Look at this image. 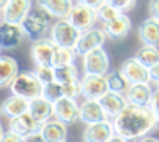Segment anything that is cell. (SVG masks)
<instances>
[{"label":"cell","instance_id":"1","mask_svg":"<svg viewBox=\"0 0 159 142\" xmlns=\"http://www.w3.org/2000/svg\"><path fill=\"white\" fill-rule=\"evenodd\" d=\"M112 124L115 134L125 137L129 140H137L147 135L157 125V120L149 107L127 103V107L113 118Z\"/></svg>","mask_w":159,"mask_h":142},{"label":"cell","instance_id":"2","mask_svg":"<svg viewBox=\"0 0 159 142\" xmlns=\"http://www.w3.org/2000/svg\"><path fill=\"white\" fill-rule=\"evenodd\" d=\"M9 88L14 95H19L25 100H34L37 96H43L44 85L34 71H19Z\"/></svg>","mask_w":159,"mask_h":142},{"label":"cell","instance_id":"3","mask_svg":"<svg viewBox=\"0 0 159 142\" xmlns=\"http://www.w3.org/2000/svg\"><path fill=\"white\" fill-rule=\"evenodd\" d=\"M51 20H52V17L49 16L43 7L37 5L36 9H31V12L24 19L20 27L24 31L25 37H29L32 41H37L46 36V32L51 29Z\"/></svg>","mask_w":159,"mask_h":142},{"label":"cell","instance_id":"4","mask_svg":"<svg viewBox=\"0 0 159 142\" xmlns=\"http://www.w3.org/2000/svg\"><path fill=\"white\" fill-rule=\"evenodd\" d=\"M81 31H78L71 22H68V19H59L54 25L51 27V37L49 39L61 47H73L76 46Z\"/></svg>","mask_w":159,"mask_h":142},{"label":"cell","instance_id":"5","mask_svg":"<svg viewBox=\"0 0 159 142\" xmlns=\"http://www.w3.org/2000/svg\"><path fill=\"white\" fill-rule=\"evenodd\" d=\"M83 71H85V74L105 76L110 71V58H108L107 51L103 47H97V49L83 54Z\"/></svg>","mask_w":159,"mask_h":142},{"label":"cell","instance_id":"6","mask_svg":"<svg viewBox=\"0 0 159 142\" xmlns=\"http://www.w3.org/2000/svg\"><path fill=\"white\" fill-rule=\"evenodd\" d=\"M66 19H68V22H71V24L81 32L95 27V22L98 20L97 10L92 9V7H88V5H85V3H80V2L73 3L71 12Z\"/></svg>","mask_w":159,"mask_h":142},{"label":"cell","instance_id":"7","mask_svg":"<svg viewBox=\"0 0 159 142\" xmlns=\"http://www.w3.org/2000/svg\"><path fill=\"white\" fill-rule=\"evenodd\" d=\"M52 117L66 125H73L80 120V105L75 98L61 96L52 103Z\"/></svg>","mask_w":159,"mask_h":142},{"label":"cell","instance_id":"8","mask_svg":"<svg viewBox=\"0 0 159 142\" xmlns=\"http://www.w3.org/2000/svg\"><path fill=\"white\" fill-rule=\"evenodd\" d=\"M105 39H107V34H105L103 29L92 27V29H88V31L81 32L76 46H75V51H76L78 56H83V54L90 53V51L97 49V47H103Z\"/></svg>","mask_w":159,"mask_h":142},{"label":"cell","instance_id":"9","mask_svg":"<svg viewBox=\"0 0 159 142\" xmlns=\"http://www.w3.org/2000/svg\"><path fill=\"white\" fill-rule=\"evenodd\" d=\"M32 9V0H9L2 9V22L22 24Z\"/></svg>","mask_w":159,"mask_h":142},{"label":"cell","instance_id":"10","mask_svg":"<svg viewBox=\"0 0 159 142\" xmlns=\"http://www.w3.org/2000/svg\"><path fill=\"white\" fill-rule=\"evenodd\" d=\"M108 91L107 78L102 74H83L81 78V96L90 100H98Z\"/></svg>","mask_w":159,"mask_h":142},{"label":"cell","instance_id":"11","mask_svg":"<svg viewBox=\"0 0 159 142\" xmlns=\"http://www.w3.org/2000/svg\"><path fill=\"white\" fill-rule=\"evenodd\" d=\"M120 73L124 74V78L129 81V85L135 83H149V68L144 66L141 61H137L135 58H129L122 63L120 66Z\"/></svg>","mask_w":159,"mask_h":142},{"label":"cell","instance_id":"12","mask_svg":"<svg viewBox=\"0 0 159 142\" xmlns=\"http://www.w3.org/2000/svg\"><path fill=\"white\" fill-rule=\"evenodd\" d=\"M56 44L49 37H41L34 41L31 47V58L36 66H52V56H54Z\"/></svg>","mask_w":159,"mask_h":142},{"label":"cell","instance_id":"13","mask_svg":"<svg viewBox=\"0 0 159 142\" xmlns=\"http://www.w3.org/2000/svg\"><path fill=\"white\" fill-rule=\"evenodd\" d=\"M115 134L113 124L110 120H102L95 124H88L83 132V140L85 142H108V139Z\"/></svg>","mask_w":159,"mask_h":142},{"label":"cell","instance_id":"14","mask_svg":"<svg viewBox=\"0 0 159 142\" xmlns=\"http://www.w3.org/2000/svg\"><path fill=\"white\" fill-rule=\"evenodd\" d=\"M24 37L25 36L20 24L0 22V47L2 49H14V47L20 46Z\"/></svg>","mask_w":159,"mask_h":142},{"label":"cell","instance_id":"15","mask_svg":"<svg viewBox=\"0 0 159 142\" xmlns=\"http://www.w3.org/2000/svg\"><path fill=\"white\" fill-rule=\"evenodd\" d=\"M98 102H100V105H102V108H103V112L107 113L108 118H115L129 103L125 95L110 91V90H108L105 95H102L100 98H98Z\"/></svg>","mask_w":159,"mask_h":142},{"label":"cell","instance_id":"16","mask_svg":"<svg viewBox=\"0 0 159 142\" xmlns=\"http://www.w3.org/2000/svg\"><path fill=\"white\" fill-rule=\"evenodd\" d=\"M152 95H154V90L149 83L129 85V88L125 91L127 102L132 103V105H139V107H149Z\"/></svg>","mask_w":159,"mask_h":142},{"label":"cell","instance_id":"17","mask_svg":"<svg viewBox=\"0 0 159 142\" xmlns=\"http://www.w3.org/2000/svg\"><path fill=\"white\" fill-rule=\"evenodd\" d=\"M103 31L107 37H112V39H124V37L129 36V32L132 31V22L129 16L125 14H120L115 19L108 22H103Z\"/></svg>","mask_w":159,"mask_h":142},{"label":"cell","instance_id":"18","mask_svg":"<svg viewBox=\"0 0 159 142\" xmlns=\"http://www.w3.org/2000/svg\"><path fill=\"white\" fill-rule=\"evenodd\" d=\"M107 113L103 112L100 102L98 100H90L85 98V102L80 105V120L85 122L86 125L88 124H95V122H102L107 120Z\"/></svg>","mask_w":159,"mask_h":142},{"label":"cell","instance_id":"19","mask_svg":"<svg viewBox=\"0 0 159 142\" xmlns=\"http://www.w3.org/2000/svg\"><path fill=\"white\" fill-rule=\"evenodd\" d=\"M66 124L59 122L58 118H49L48 122H44L41 125L39 132L43 135V139L46 142H63L68 137V129Z\"/></svg>","mask_w":159,"mask_h":142},{"label":"cell","instance_id":"20","mask_svg":"<svg viewBox=\"0 0 159 142\" xmlns=\"http://www.w3.org/2000/svg\"><path fill=\"white\" fill-rule=\"evenodd\" d=\"M9 129L14 130V132H17L19 135H22V137H27L34 132H39L41 124L29 113V112H25V113L19 115V117L10 118V127Z\"/></svg>","mask_w":159,"mask_h":142},{"label":"cell","instance_id":"21","mask_svg":"<svg viewBox=\"0 0 159 142\" xmlns=\"http://www.w3.org/2000/svg\"><path fill=\"white\" fill-rule=\"evenodd\" d=\"M139 37L142 44L159 47V20L154 17H147L139 25Z\"/></svg>","mask_w":159,"mask_h":142},{"label":"cell","instance_id":"22","mask_svg":"<svg viewBox=\"0 0 159 142\" xmlns=\"http://www.w3.org/2000/svg\"><path fill=\"white\" fill-rule=\"evenodd\" d=\"M0 108H2V115H5V117H9V118H14V117H19V115L29 112V100H25V98H22V96L12 93L9 98L3 100V103L0 105Z\"/></svg>","mask_w":159,"mask_h":142},{"label":"cell","instance_id":"23","mask_svg":"<svg viewBox=\"0 0 159 142\" xmlns=\"http://www.w3.org/2000/svg\"><path fill=\"white\" fill-rule=\"evenodd\" d=\"M29 113L43 125L44 122L52 118V103L44 96H37L34 100H29Z\"/></svg>","mask_w":159,"mask_h":142},{"label":"cell","instance_id":"24","mask_svg":"<svg viewBox=\"0 0 159 142\" xmlns=\"http://www.w3.org/2000/svg\"><path fill=\"white\" fill-rule=\"evenodd\" d=\"M37 5L43 7L51 17L66 19L71 12L73 2L71 0H37Z\"/></svg>","mask_w":159,"mask_h":142},{"label":"cell","instance_id":"25","mask_svg":"<svg viewBox=\"0 0 159 142\" xmlns=\"http://www.w3.org/2000/svg\"><path fill=\"white\" fill-rule=\"evenodd\" d=\"M19 73V63L12 56L0 54V88L10 87L14 78Z\"/></svg>","mask_w":159,"mask_h":142},{"label":"cell","instance_id":"26","mask_svg":"<svg viewBox=\"0 0 159 142\" xmlns=\"http://www.w3.org/2000/svg\"><path fill=\"white\" fill-rule=\"evenodd\" d=\"M134 58L137 59V61H141L144 66L151 68L152 64L159 63V47L142 44V47H139V49H137V53H135Z\"/></svg>","mask_w":159,"mask_h":142},{"label":"cell","instance_id":"27","mask_svg":"<svg viewBox=\"0 0 159 142\" xmlns=\"http://www.w3.org/2000/svg\"><path fill=\"white\" fill-rule=\"evenodd\" d=\"M105 78H107V85H108V90H110V91L125 95V91L129 88V81L124 78V74L120 73V69L108 71V73L105 74Z\"/></svg>","mask_w":159,"mask_h":142},{"label":"cell","instance_id":"28","mask_svg":"<svg viewBox=\"0 0 159 142\" xmlns=\"http://www.w3.org/2000/svg\"><path fill=\"white\" fill-rule=\"evenodd\" d=\"M76 51L73 47H54V56H52V66H64V64H75L76 59Z\"/></svg>","mask_w":159,"mask_h":142},{"label":"cell","instance_id":"29","mask_svg":"<svg viewBox=\"0 0 159 142\" xmlns=\"http://www.w3.org/2000/svg\"><path fill=\"white\" fill-rule=\"evenodd\" d=\"M78 80V69L75 64H64V66H54V81L58 83H70V81Z\"/></svg>","mask_w":159,"mask_h":142},{"label":"cell","instance_id":"30","mask_svg":"<svg viewBox=\"0 0 159 142\" xmlns=\"http://www.w3.org/2000/svg\"><path fill=\"white\" fill-rule=\"evenodd\" d=\"M43 96L46 100H49L51 103H54L56 100H59L61 96H64L63 93V85L58 83V81H51V83H46L43 88Z\"/></svg>","mask_w":159,"mask_h":142},{"label":"cell","instance_id":"31","mask_svg":"<svg viewBox=\"0 0 159 142\" xmlns=\"http://www.w3.org/2000/svg\"><path fill=\"white\" fill-rule=\"evenodd\" d=\"M120 10L119 9H115L113 5H110V3H103V5L100 7V9H97V17L100 19L102 22H108V20H112V19H115L117 16H120Z\"/></svg>","mask_w":159,"mask_h":142},{"label":"cell","instance_id":"32","mask_svg":"<svg viewBox=\"0 0 159 142\" xmlns=\"http://www.w3.org/2000/svg\"><path fill=\"white\" fill-rule=\"evenodd\" d=\"M32 71L37 74V78L43 81V85L54 81V66H36Z\"/></svg>","mask_w":159,"mask_h":142},{"label":"cell","instance_id":"33","mask_svg":"<svg viewBox=\"0 0 159 142\" xmlns=\"http://www.w3.org/2000/svg\"><path fill=\"white\" fill-rule=\"evenodd\" d=\"M63 93L64 96H70V98H75L76 100L80 95H81V80H75V81H70V83H64L63 85Z\"/></svg>","mask_w":159,"mask_h":142},{"label":"cell","instance_id":"34","mask_svg":"<svg viewBox=\"0 0 159 142\" xmlns=\"http://www.w3.org/2000/svg\"><path fill=\"white\" fill-rule=\"evenodd\" d=\"M110 5H113L115 9H119L120 12H127V10H132L137 3V0H107Z\"/></svg>","mask_w":159,"mask_h":142},{"label":"cell","instance_id":"35","mask_svg":"<svg viewBox=\"0 0 159 142\" xmlns=\"http://www.w3.org/2000/svg\"><path fill=\"white\" fill-rule=\"evenodd\" d=\"M2 142H24V137L19 135L17 132H14V130H7V132H3V137H2Z\"/></svg>","mask_w":159,"mask_h":142},{"label":"cell","instance_id":"36","mask_svg":"<svg viewBox=\"0 0 159 142\" xmlns=\"http://www.w3.org/2000/svg\"><path fill=\"white\" fill-rule=\"evenodd\" d=\"M149 108L152 110L154 117H156V120L159 124V91L157 90L154 91V95H152V100H151V103H149Z\"/></svg>","mask_w":159,"mask_h":142},{"label":"cell","instance_id":"37","mask_svg":"<svg viewBox=\"0 0 159 142\" xmlns=\"http://www.w3.org/2000/svg\"><path fill=\"white\" fill-rule=\"evenodd\" d=\"M149 16L159 20V0H149Z\"/></svg>","mask_w":159,"mask_h":142},{"label":"cell","instance_id":"38","mask_svg":"<svg viewBox=\"0 0 159 142\" xmlns=\"http://www.w3.org/2000/svg\"><path fill=\"white\" fill-rule=\"evenodd\" d=\"M80 3H85V5H88V7H92V9H100L103 3H107V0H78Z\"/></svg>","mask_w":159,"mask_h":142},{"label":"cell","instance_id":"39","mask_svg":"<svg viewBox=\"0 0 159 142\" xmlns=\"http://www.w3.org/2000/svg\"><path fill=\"white\" fill-rule=\"evenodd\" d=\"M149 78H151V81H159V63H156V64H152L149 68Z\"/></svg>","mask_w":159,"mask_h":142},{"label":"cell","instance_id":"40","mask_svg":"<svg viewBox=\"0 0 159 142\" xmlns=\"http://www.w3.org/2000/svg\"><path fill=\"white\" fill-rule=\"evenodd\" d=\"M24 142H46L43 139V135H41V132H34L31 135L24 137Z\"/></svg>","mask_w":159,"mask_h":142},{"label":"cell","instance_id":"41","mask_svg":"<svg viewBox=\"0 0 159 142\" xmlns=\"http://www.w3.org/2000/svg\"><path fill=\"white\" fill-rule=\"evenodd\" d=\"M108 142H130V140L125 139V137H122V135H119V134H113L110 139H108Z\"/></svg>","mask_w":159,"mask_h":142},{"label":"cell","instance_id":"42","mask_svg":"<svg viewBox=\"0 0 159 142\" xmlns=\"http://www.w3.org/2000/svg\"><path fill=\"white\" fill-rule=\"evenodd\" d=\"M139 142H159L157 137H152V135H144L139 139Z\"/></svg>","mask_w":159,"mask_h":142},{"label":"cell","instance_id":"43","mask_svg":"<svg viewBox=\"0 0 159 142\" xmlns=\"http://www.w3.org/2000/svg\"><path fill=\"white\" fill-rule=\"evenodd\" d=\"M7 2H9V0H0V10H2L3 9V5H5V3Z\"/></svg>","mask_w":159,"mask_h":142},{"label":"cell","instance_id":"44","mask_svg":"<svg viewBox=\"0 0 159 142\" xmlns=\"http://www.w3.org/2000/svg\"><path fill=\"white\" fill-rule=\"evenodd\" d=\"M2 137H3V127L0 124V142H2Z\"/></svg>","mask_w":159,"mask_h":142},{"label":"cell","instance_id":"45","mask_svg":"<svg viewBox=\"0 0 159 142\" xmlns=\"http://www.w3.org/2000/svg\"><path fill=\"white\" fill-rule=\"evenodd\" d=\"M156 90L159 91V81H156Z\"/></svg>","mask_w":159,"mask_h":142},{"label":"cell","instance_id":"46","mask_svg":"<svg viewBox=\"0 0 159 142\" xmlns=\"http://www.w3.org/2000/svg\"><path fill=\"white\" fill-rule=\"evenodd\" d=\"M0 22H2V12H0Z\"/></svg>","mask_w":159,"mask_h":142},{"label":"cell","instance_id":"47","mask_svg":"<svg viewBox=\"0 0 159 142\" xmlns=\"http://www.w3.org/2000/svg\"><path fill=\"white\" fill-rule=\"evenodd\" d=\"M0 115H2V108H0Z\"/></svg>","mask_w":159,"mask_h":142},{"label":"cell","instance_id":"48","mask_svg":"<svg viewBox=\"0 0 159 142\" xmlns=\"http://www.w3.org/2000/svg\"><path fill=\"white\" fill-rule=\"evenodd\" d=\"M63 142H70V140H63Z\"/></svg>","mask_w":159,"mask_h":142},{"label":"cell","instance_id":"49","mask_svg":"<svg viewBox=\"0 0 159 142\" xmlns=\"http://www.w3.org/2000/svg\"><path fill=\"white\" fill-rule=\"evenodd\" d=\"M0 51H2V47H0Z\"/></svg>","mask_w":159,"mask_h":142}]
</instances>
